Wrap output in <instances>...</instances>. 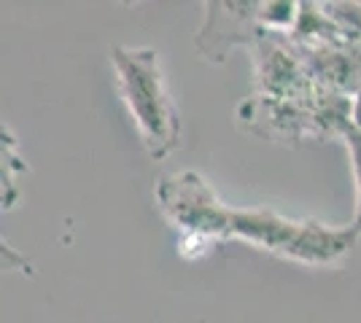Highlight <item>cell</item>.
I'll list each match as a JSON object with an SVG mask.
<instances>
[{"label": "cell", "instance_id": "6da1fadb", "mask_svg": "<svg viewBox=\"0 0 361 323\" xmlns=\"http://www.w3.org/2000/svg\"><path fill=\"white\" fill-rule=\"evenodd\" d=\"M111 65L146 154L154 162H165L180 146V116L159 51L151 46H111Z\"/></svg>", "mask_w": 361, "mask_h": 323}, {"label": "cell", "instance_id": "7a4b0ae2", "mask_svg": "<svg viewBox=\"0 0 361 323\" xmlns=\"http://www.w3.org/2000/svg\"><path fill=\"white\" fill-rule=\"evenodd\" d=\"M229 240H243L305 267H334L350 256L359 232L353 227H329L313 218H288L270 208H232Z\"/></svg>", "mask_w": 361, "mask_h": 323}, {"label": "cell", "instance_id": "3957f363", "mask_svg": "<svg viewBox=\"0 0 361 323\" xmlns=\"http://www.w3.org/2000/svg\"><path fill=\"white\" fill-rule=\"evenodd\" d=\"M154 197L162 215L186 240H229L232 208L221 202L213 186L195 170L162 175Z\"/></svg>", "mask_w": 361, "mask_h": 323}, {"label": "cell", "instance_id": "277c9868", "mask_svg": "<svg viewBox=\"0 0 361 323\" xmlns=\"http://www.w3.org/2000/svg\"><path fill=\"white\" fill-rule=\"evenodd\" d=\"M256 3H205V22L197 30L195 46L208 62H224L235 46H251L259 38Z\"/></svg>", "mask_w": 361, "mask_h": 323}, {"label": "cell", "instance_id": "5b68a950", "mask_svg": "<svg viewBox=\"0 0 361 323\" xmlns=\"http://www.w3.org/2000/svg\"><path fill=\"white\" fill-rule=\"evenodd\" d=\"M25 172H30V165L25 162L19 140L6 124H0V186L3 189H19L16 181Z\"/></svg>", "mask_w": 361, "mask_h": 323}, {"label": "cell", "instance_id": "8992f818", "mask_svg": "<svg viewBox=\"0 0 361 323\" xmlns=\"http://www.w3.org/2000/svg\"><path fill=\"white\" fill-rule=\"evenodd\" d=\"M340 138L345 140L348 154H350V165H353V178H356V218H353V229L361 234V132L353 127H345Z\"/></svg>", "mask_w": 361, "mask_h": 323}, {"label": "cell", "instance_id": "52a82bcc", "mask_svg": "<svg viewBox=\"0 0 361 323\" xmlns=\"http://www.w3.org/2000/svg\"><path fill=\"white\" fill-rule=\"evenodd\" d=\"M0 272H22V275H35V267L32 262L19 253L14 246H8L3 237H0Z\"/></svg>", "mask_w": 361, "mask_h": 323}, {"label": "cell", "instance_id": "ba28073f", "mask_svg": "<svg viewBox=\"0 0 361 323\" xmlns=\"http://www.w3.org/2000/svg\"><path fill=\"white\" fill-rule=\"evenodd\" d=\"M350 127L361 132V87L350 97Z\"/></svg>", "mask_w": 361, "mask_h": 323}, {"label": "cell", "instance_id": "9c48e42d", "mask_svg": "<svg viewBox=\"0 0 361 323\" xmlns=\"http://www.w3.org/2000/svg\"><path fill=\"white\" fill-rule=\"evenodd\" d=\"M16 202H19V189H3L0 186V208L11 210Z\"/></svg>", "mask_w": 361, "mask_h": 323}]
</instances>
